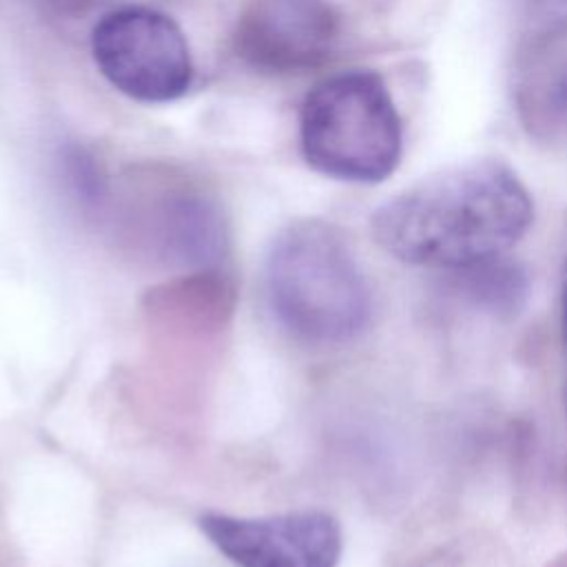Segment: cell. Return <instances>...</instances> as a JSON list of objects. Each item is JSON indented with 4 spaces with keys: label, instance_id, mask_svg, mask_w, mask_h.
I'll return each mask as SVG.
<instances>
[{
    "label": "cell",
    "instance_id": "5",
    "mask_svg": "<svg viewBox=\"0 0 567 567\" xmlns=\"http://www.w3.org/2000/svg\"><path fill=\"white\" fill-rule=\"evenodd\" d=\"M343 20L332 0H246L235 24V51L252 69L301 73L326 64Z\"/></svg>",
    "mask_w": 567,
    "mask_h": 567
},
{
    "label": "cell",
    "instance_id": "1",
    "mask_svg": "<svg viewBox=\"0 0 567 567\" xmlns=\"http://www.w3.org/2000/svg\"><path fill=\"white\" fill-rule=\"evenodd\" d=\"M534 219V202L512 166L470 159L432 173L372 215L377 244L412 266L463 270L503 257Z\"/></svg>",
    "mask_w": 567,
    "mask_h": 567
},
{
    "label": "cell",
    "instance_id": "9",
    "mask_svg": "<svg viewBox=\"0 0 567 567\" xmlns=\"http://www.w3.org/2000/svg\"><path fill=\"white\" fill-rule=\"evenodd\" d=\"M456 272L461 275L463 290L470 299L489 312L514 315L527 297L525 270L505 255Z\"/></svg>",
    "mask_w": 567,
    "mask_h": 567
},
{
    "label": "cell",
    "instance_id": "3",
    "mask_svg": "<svg viewBox=\"0 0 567 567\" xmlns=\"http://www.w3.org/2000/svg\"><path fill=\"white\" fill-rule=\"evenodd\" d=\"M306 164L332 179L379 184L403 155V124L381 75L350 69L321 80L299 111Z\"/></svg>",
    "mask_w": 567,
    "mask_h": 567
},
{
    "label": "cell",
    "instance_id": "7",
    "mask_svg": "<svg viewBox=\"0 0 567 567\" xmlns=\"http://www.w3.org/2000/svg\"><path fill=\"white\" fill-rule=\"evenodd\" d=\"M151 233L159 255L184 268L208 270L226 252V230L219 210L213 202L193 193L164 199Z\"/></svg>",
    "mask_w": 567,
    "mask_h": 567
},
{
    "label": "cell",
    "instance_id": "6",
    "mask_svg": "<svg viewBox=\"0 0 567 567\" xmlns=\"http://www.w3.org/2000/svg\"><path fill=\"white\" fill-rule=\"evenodd\" d=\"M199 529L237 567H337L341 527L321 509L277 516H230L206 512Z\"/></svg>",
    "mask_w": 567,
    "mask_h": 567
},
{
    "label": "cell",
    "instance_id": "4",
    "mask_svg": "<svg viewBox=\"0 0 567 567\" xmlns=\"http://www.w3.org/2000/svg\"><path fill=\"white\" fill-rule=\"evenodd\" d=\"M91 53L113 89L144 104L179 100L195 78L184 31L171 16L148 7L102 16L91 33Z\"/></svg>",
    "mask_w": 567,
    "mask_h": 567
},
{
    "label": "cell",
    "instance_id": "10",
    "mask_svg": "<svg viewBox=\"0 0 567 567\" xmlns=\"http://www.w3.org/2000/svg\"><path fill=\"white\" fill-rule=\"evenodd\" d=\"M527 42L567 38V0H509Z\"/></svg>",
    "mask_w": 567,
    "mask_h": 567
},
{
    "label": "cell",
    "instance_id": "8",
    "mask_svg": "<svg viewBox=\"0 0 567 567\" xmlns=\"http://www.w3.org/2000/svg\"><path fill=\"white\" fill-rule=\"evenodd\" d=\"M558 42H527L529 58L518 73L516 104L534 133L567 126V55H558Z\"/></svg>",
    "mask_w": 567,
    "mask_h": 567
},
{
    "label": "cell",
    "instance_id": "11",
    "mask_svg": "<svg viewBox=\"0 0 567 567\" xmlns=\"http://www.w3.org/2000/svg\"><path fill=\"white\" fill-rule=\"evenodd\" d=\"M560 334H563V346L567 357V246H565L563 270H560ZM565 403H567V392H565Z\"/></svg>",
    "mask_w": 567,
    "mask_h": 567
},
{
    "label": "cell",
    "instance_id": "2",
    "mask_svg": "<svg viewBox=\"0 0 567 567\" xmlns=\"http://www.w3.org/2000/svg\"><path fill=\"white\" fill-rule=\"evenodd\" d=\"M277 321L297 339L339 346L370 319L372 297L348 237L330 221L299 219L275 239L264 268Z\"/></svg>",
    "mask_w": 567,
    "mask_h": 567
}]
</instances>
